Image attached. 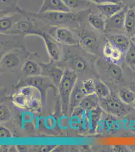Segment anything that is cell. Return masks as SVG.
<instances>
[{
	"mask_svg": "<svg viewBox=\"0 0 135 152\" xmlns=\"http://www.w3.org/2000/svg\"><path fill=\"white\" fill-rule=\"evenodd\" d=\"M77 73L67 69L64 72L59 83V92L62 104V112L67 114L69 107L71 94L77 83Z\"/></svg>",
	"mask_w": 135,
	"mask_h": 152,
	"instance_id": "2",
	"label": "cell"
},
{
	"mask_svg": "<svg viewBox=\"0 0 135 152\" xmlns=\"http://www.w3.org/2000/svg\"><path fill=\"white\" fill-rule=\"evenodd\" d=\"M85 11L78 12H48L40 13L27 11L20 7L18 8V11L25 17L38 19L49 26L56 27L67 26L75 23L80 25L81 20L83 17V12Z\"/></svg>",
	"mask_w": 135,
	"mask_h": 152,
	"instance_id": "1",
	"label": "cell"
},
{
	"mask_svg": "<svg viewBox=\"0 0 135 152\" xmlns=\"http://www.w3.org/2000/svg\"><path fill=\"white\" fill-rule=\"evenodd\" d=\"M95 94L98 97L99 99H106L110 96V91L103 82L97 81L95 82Z\"/></svg>",
	"mask_w": 135,
	"mask_h": 152,
	"instance_id": "21",
	"label": "cell"
},
{
	"mask_svg": "<svg viewBox=\"0 0 135 152\" xmlns=\"http://www.w3.org/2000/svg\"><path fill=\"white\" fill-rule=\"evenodd\" d=\"M90 2L95 4L96 5H101L110 3H118L121 1V0H88Z\"/></svg>",
	"mask_w": 135,
	"mask_h": 152,
	"instance_id": "28",
	"label": "cell"
},
{
	"mask_svg": "<svg viewBox=\"0 0 135 152\" xmlns=\"http://www.w3.org/2000/svg\"><path fill=\"white\" fill-rule=\"evenodd\" d=\"M45 42L46 50L49 56L53 61L58 62L61 57V50L57 40L50 33L44 31L40 35Z\"/></svg>",
	"mask_w": 135,
	"mask_h": 152,
	"instance_id": "7",
	"label": "cell"
},
{
	"mask_svg": "<svg viewBox=\"0 0 135 152\" xmlns=\"http://www.w3.org/2000/svg\"><path fill=\"white\" fill-rule=\"evenodd\" d=\"M20 59L18 54L15 52H9L4 54L1 61L3 67L12 69L19 66Z\"/></svg>",
	"mask_w": 135,
	"mask_h": 152,
	"instance_id": "16",
	"label": "cell"
},
{
	"mask_svg": "<svg viewBox=\"0 0 135 152\" xmlns=\"http://www.w3.org/2000/svg\"><path fill=\"white\" fill-rule=\"evenodd\" d=\"M128 8H124L111 18L105 20V30L104 33L108 34L112 31H119L124 29L126 14Z\"/></svg>",
	"mask_w": 135,
	"mask_h": 152,
	"instance_id": "8",
	"label": "cell"
},
{
	"mask_svg": "<svg viewBox=\"0 0 135 152\" xmlns=\"http://www.w3.org/2000/svg\"><path fill=\"white\" fill-rule=\"evenodd\" d=\"M113 150L116 152H129V149L126 146L124 145H115Z\"/></svg>",
	"mask_w": 135,
	"mask_h": 152,
	"instance_id": "30",
	"label": "cell"
},
{
	"mask_svg": "<svg viewBox=\"0 0 135 152\" xmlns=\"http://www.w3.org/2000/svg\"><path fill=\"white\" fill-rule=\"evenodd\" d=\"M110 76L116 80L121 81L123 77V71L121 67L116 63L111 62L108 68Z\"/></svg>",
	"mask_w": 135,
	"mask_h": 152,
	"instance_id": "23",
	"label": "cell"
},
{
	"mask_svg": "<svg viewBox=\"0 0 135 152\" xmlns=\"http://www.w3.org/2000/svg\"><path fill=\"white\" fill-rule=\"evenodd\" d=\"M124 30L130 38L135 34V9H128L125 18Z\"/></svg>",
	"mask_w": 135,
	"mask_h": 152,
	"instance_id": "15",
	"label": "cell"
},
{
	"mask_svg": "<svg viewBox=\"0 0 135 152\" xmlns=\"http://www.w3.org/2000/svg\"><path fill=\"white\" fill-rule=\"evenodd\" d=\"M130 39L131 40V41L135 45V34Z\"/></svg>",
	"mask_w": 135,
	"mask_h": 152,
	"instance_id": "31",
	"label": "cell"
},
{
	"mask_svg": "<svg viewBox=\"0 0 135 152\" xmlns=\"http://www.w3.org/2000/svg\"><path fill=\"white\" fill-rule=\"evenodd\" d=\"M88 21L89 24L94 29L100 32H105V20L100 15L90 12L88 15Z\"/></svg>",
	"mask_w": 135,
	"mask_h": 152,
	"instance_id": "19",
	"label": "cell"
},
{
	"mask_svg": "<svg viewBox=\"0 0 135 152\" xmlns=\"http://www.w3.org/2000/svg\"><path fill=\"white\" fill-rule=\"evenodd\" d=\"M73 31L75 32L79 41V45L91 52L97 51L100 48L99 38L94 31L84 28L80 25L73 28Z\"/></svg>",
	"mask_w": 135,
	"mask_h": 152,
	"instance_id": "4",
	"label": "cell"
},
{
	"mask_svg": "<svg viewBox=\"0 0 135 152\" xmlns=\"http://www.w3.org/2000/svg\"><path fill=\"white\" fill-rule=\"evenodd\" d=\"M1 137L3 138H9L11 137V133H10V131L7 128H5L4 127H1Z\"/></svg>",
	"mask_w": 135,
	"mask_h": 152,
	"instance_id": "29",
	"label": "cell"
},
{
	"mask_svg": "<svg viewBox=\"0 0 135 152\" xmlns=\"http://www.w3.org/2000/svg\"><path fill=\"white\" fill-rule=\"evenodd\" d=\"M48 12H72L62 0H43L38 13Z\"/></svg>",
	"mask_w": 135,
	"mask_h": 152,
	"instance_id": "11",
	"label": "cell"
},
{
	"mask_svg": "<svg viewBox=\"0 0 135 152\" xmlns=\"http://www.w3.org/2000/svg\"><path fill=\"white\" fill-rule=\"evenodd\" d=\"M82 88L86 95H91L95 94V82L93 80L88 79L83 82Z\"/></svg>",
	"mask_w": 135,
	"mask_h": 152,
	"instance_id": "26",
	"label": "cell"
},
{
	"mask_svg": "<svg viewBox=\"0 0 135 152\" xmlns=\"http://www.w3.org/2000/svg\"><path fill=\"white\" fill-rule=\"evenodd\" d=\"M121 102L115 97L109 96L106 99H99V106L106 113L120 116L126 111L125 105Z\"/></svg>",
	"mask_w": 135,
	"mask_h": 152,
	"instance_id": "6",
	"label": "cell"
},
{
	"mask_svg": "<svg viewBox=\"0 0 135 152\" xmlns=\"http://www.w3.org/2000/svg\"><path fill=\"white\" fill-rule=\"evenodd\" d=\"M103 52L106 58L108 59L111 62L116 64L121 61L123 56V54L120 50L116 48L107 39L103 47Z\"/></svg>",
	"mask_w": 135,
	"mask_h": 152,
	"instance_id": "13",
	"label": "cell"
},
{
	"mask_svg": "<svg viewBox=\"0 0 135 152\" xmlns=\"http://www.w3.org/2000/svg\"><path fill=\"white\" fill-rule=\"evenodd\" d=\"M22 15L19 12H14L12 14L8 13L1 15L0 22L1 34H10L15 23L22 18L21 17Z\"/></svg>",
	"mask_w": 135,
	"mask_h": 152,
	"instance_id": "10",
	"label": "cell"
},
{
	"mask_svg": "<svg viewBox=\"0 0 135 152\" xmlns=\"http://www.w3.org/2000/svg\"><path fill=\"white\" fill-rule=\"evenodd\" d=\"M86 94L82 89V86L76 83L75 86L71 94L69 109L73 110L80 105L81 102L85 96Z\"/></svg>",
	"mask_w": 135,
	"mask_h": 152,
	"instance_id": "14",
	"label": "cell"
},
{
	"mask_svg": "<svg viewBox=\"0 0 135 152\" xmlns=\"http://www.w3.org/2000/svg\"><path fill=\"white\" fill-rule=\"evenodd\" d=\"M131 149L132 150L133 152H135V145H132L131 147Z\"/></svg>",
	"mask_w": 135,
	"mask_h": 152,
	"instance_id": "32",
	"label": "cell"
},
{
	"mask_svg": "<svg viewBox=\"0 0 135 152\" xmlns=\"http://www.w3.org/2000/svg\"><path fill=\"white\" fill-rule=\"evenodd\" d=\"M25 17V16H24ZM46 25L41 21L33 18H27L25 19L22 18L15 23L10 34H20L25 35H36L40 36L44 32L43 26Z\"/></svg>",
	"mask_w": 135,
	"mask_h": 152,
	"instance_id": "3",
	"label": "cell"
},
{
	"mask_svg": "<svg viewBox=\"0 0 135 152\" xmlns=\"http://www.w3.org/2000/svg\"><path fill=\"white\" fill-rule=\"evenodd\" d=\"M123 3L120 1L118 3H110L101 5H97L100 15L105 20L108 19L125 7Z\"/></svg>",
	"mask_w": 135,
	"mask_h": 152,
	"instance_id": "12",
	"label": "cell"
},
{
	"mask_svg": "<svg viewBox=\"0 0 135 152\" xmlns=\"http://www.w3.org/2000/svg\"><path fill=\"white\" fill-rule=\"evenodd\" d=\"M51 32L55 33V38L58 43L70 46L79 45L78 37L75 36L72 30L67 27L50 26L48 33Z\"/></svg>",
	"mask_w": 135,
	"mask_h": 152,
	"instance_id": "5",
	"label": "cell"
},
{
	"mask_svg": "<svg viewBox=\"0 0 135 152\" xmlns=\"http://www.w3.org/2000/svg\"><path fill=\"white\" fill-rule=\"evenodd\" d=\"M106 39L116 48L125 55L131 44V39L127 35L121 33H116L108 35Z\"/></svg>",
	"mask_w": 135,
	"mask_h": 152,
	"instance_id": "9",
	"label": "cell"
},
{
	"mask_svg": "<svg viewBox=\"0 0 135 152\" xmlns=\"http://www.w3.org/2000/svg\"><path fill=\"white\" fill-rule=\"evenodd\" d=\"M69 64L72 70L76 73H82L87 69L85 61L82 57L71 54L68 59Z\"/></svg>",
	"mask_w": 135,
	"mask_h": 152,
	"instance_id": "18",
	"label": "cell"
},
{
	"mask_svg": "<svg viewBox=\"0 0 135 152\" xmlns=\"http://www.w3.org/2000/svg\"><path fill=\"white\" fill-rule=\"evenodd\" d=\"M99 99L95 94L86 95L81 102L79 107L84 111H90L99 107Z\"/></svg>",
	"mask_w": 135,
	"mask_h": 152,
	"instance_id": "20",
	"label": "cell"
},
{
	"mask_svg": "<svg viewBox=\"0 0 135 152\" xmlns=\"http://www.w3.org/2000/svg\"><path fill=\"white\" fill-rule=\"evenodd\" d=\"M134 107L135 109V100L133 102Z\"/></svg>",
	"mask_w": 135,
	"mask_h": 152,
	"instance_id": "33",
	"label": "cell"
},
{
	"mask_svg": "<svg viewBox=\"0 0 135 152\" xmlns=\"http://www.w3.org/2000/svg\"><path fill=\"white\" fill-rule=\"evenodd\" d=\"M72 12H78L89 8L91 2L88 0H62Z\"/></svg>",
	"mask_w": 135,
	"mask_h": 152,
	"instance_id": "17",
	"label": "cell"
},
{
	"mask_svg": "<svg viewBox=\"0 0 135 152\" xmlns=\"http://www.w3.org/2000/svg\"><path fill=\"white\" fill-rule=\"evenodd\" d=\"M0 113H1V120L2 121H6L9 119L10 116V111L8 107L6 106L2 105L0 109Z\"/></svg>",
	"mask_w": 135,
	"mask_h": 152,
	"instance_id": "27",
	"label": "cell"
},
{
	"mask_svg": "<svg viewBox=\"0 0 135 152\" xmlns=\"http://www.w3.org/2000/svg\"><path fill=\"white\" fill-rule=\"evenodd\" d=\"M125 60L127 64L132 67L135 66V45L131 40V44L125 54Z\"/></svg>",
	"mask_w": 135,
	"mask_h": 152,
	"instance_id": "25",
	"label": "cell"
},
{
	"mask_svg": "<svg viewBox=\"0 0 135 152\" xmlns=\"http://www.w3.org/2000/svg\"><path fill=\"white\" fill-rule=\"evenodd\" d=\"M119 97L121 102L126 104L133 103L135 100V94L129 89L121 90L119 94Z\"/></svg>",
	"mask_w": 135,
	"mask_h": 152,
	"instance_id": "24",
	"label": "cell"
},
{
	"mask_svg": "<svg viewBox=\"0 0 135 152\" xmlns=\"http://www.w3.org/2000/svg\"><path fill=\"white\" fill-rule=\"evenodd\" d=\"M23 71L28 76H34L40 74V69L36 62L33 61H28L23 67Z\"/></svg>",
	"mask_w": 135,
	"mask_h": 152,
	"instance_id": "22",
	"label": "cell"
}]
</instances>
